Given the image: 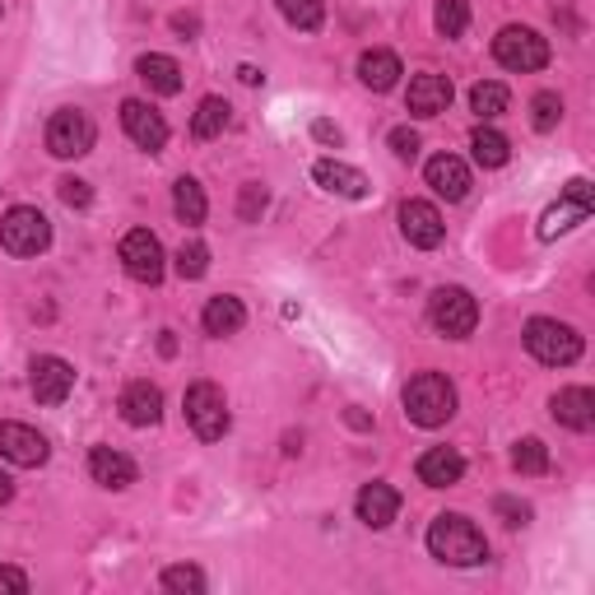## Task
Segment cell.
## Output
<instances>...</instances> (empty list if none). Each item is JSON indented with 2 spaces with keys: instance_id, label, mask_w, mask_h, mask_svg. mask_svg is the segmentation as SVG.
<instances>
[{
  "instance_id": "39",
  "label": "cell",
  "mask_w": 595,
  "mask_h": 595,
  "mask_svg": "<svg viewBox=\"0 0 595 595\" xmlns=\"http://www.w3.org/2000/svg\"><path fill=\"white\" fill-rule=\"evenodd\" d=\"M493 512H498L507 525H525V521H531V507L517 502V498H493Z\"/></svg>"
},
{
  "instance_id": "3",
  "label": "cell",
  "mask_w": 595,
  "mask_h": 595,
  "mask_svg": "<svg viewBox=\"0 0 595 595\" xmlns=\"http://www.w3.org/2000/svg\"><path fill=\"white\" fill-rule=\"evenodd\" d=\"M525 349H531V359H540L544 368H567L582 359V336L577 326H567L559 317H535L525 321Z\"/></svg>"
},
{
  "instance_id": "12",
  "label": "cell",
  "mask_w": 595,
  "mask_h": 595,
  "mask_svg": "<svg viewBox=\"0 0 595 595\" xmlns=\"http://www.w3.org/2000/svg\"><path fill=\"white\" fill-rule=\"evenodd\" d=\"M121 126H126V136L136 140L140 149H149V153H159V149L168 145V121H163V113H153V107L140 103V98H126V103H121Z\"/></svg>"
},
{
  "instance_id": "34",
  "label": "cell",
  "mask_w": 595,
  "mask_h": 595,
  "mask_svg": "<svg viewBox=\"0 0 595 595\" xmlns=\"http://www.w3.org/2000/svg\"><path fill=\"white\" fill-rule=\"evenodd\" d=\"M163 591H191V595H201L205 591V572L201 567H191V563H178V567H163Z\"/></svg>"
},
{
  "instance_id": "33",
  "label": "cell",
  "mask_w": 595,
  "mask_h": 595,
  "mask_svg": "<svg viewBox=\"0 0 595 595\" xmlns=\"http://www.w3.org/2000/svg\"><path fill=\"white\" fill-rule=\"evenodd\" d=\"M205 270H210V247H205V242H182L178 275L182 279H205Z\"/></svg>"
},
{
  "instance_id": "6",
  "label": "cell",
  "mask_w": 595,
  "mask_h": 595,
  "mask_svg": "<svg viewBox=\"0 0 595 595\" xmlns=\"http://www.w3.org/2000/svg\"><path fill=\"white\" fill-rule=\"evenodd\" d=\"M187 424H191V433L201 437V443H219V437L229 433L233 414H229L224 391H219L214 382H195V386H187Z\"/></svg>"
},
{
  "instance_id": "43",
  "label": "cell",
  "mask_w": 595,
  "mask_h": 595,
  "mask_svg": "<svg viewBox=\"0 0 595 595\" xmlns=\"http://www.w3.org/2000/svg\"><path fill=\"white\" fill-rule=\"evenodd\" d=\"M172 29H178V33H195V19L191 14H178V19H172Z\"/></svg>"
},
{
  "instance_id": "9",
  "label": "cell",
  "mask_w": 595,
  "mask_h": 595,
  "mask_svg": "<svg viewBox=\"0 0 595 595\" xmlns=\"http://www.w3.org/2000/svg\"><path fill=\"white\" fill-rule=\"evenodd\" d=\"M121 266L136 284H159L163 279V242L153 237L149 229H136L121 237Z\"/></svg>"
},
{
  "instance_id": "22",
  "label": "cell",
  "mask_w": 595,
  "mask_h": 595,
  "mask_svg": "<svg viewBox=\"0 0 595 595\" xmlns=\"http://www.w3.org/2000/svg\"><path fill=\"white\" fill-rule=\"evenodd\" d=\"M136 75L149 84V94H163V98L182 94V65L172 61V56H163V52L140 56V61H136Z\"/></svg>"
},
{
  "instance_id": "36",
  "label": "cell",
  "mask_w": 595,
  "mask_h": 595,
  "mask_svg": "<svg viewBox=\"0 0 595 595\" xmlns=\"http://www.w3.org/2000/svg\"><path fill=\"white\" fill-rule=\"evenodd\" d=\"M261 210H266V187H261V182H247V187H242V201H237L242 224H256Z\"/></svg>"
},
{
  "instance_id": "15",
  "label": "cell",
  "mask_w": 595,
  "mask_h": 595,
  "mask_svg": "<svg viewBox=\"0 0 595 595\" xmlns=\"http://www.w3.org/2000/svg\"><path fill=\"white\" fill-rule=\"evenodd\" d=\"M405 107L414 117H443L451 107V79L447 75H414L410 94H405Z\"/></svg>"
},
{
  "instance_id": "2",
  "label": "cell",
  "mask_w": 595,
  "mask_h": 595,
  "mask_svg": "<svg viewBox=\"0 0 595 595\" xmlns=\"http://www.w3.org/2000/svg\"><path fill=\"white\" fill-rule=\"evenodd\" d=\"M405 414L418 428H443L456 414V386L443 378V372H418L405 386Z\"/></svg>"
},
{
  "instance_id": "37",
  "label": "cell",
  "mask_w": 595,
  "mask_h": 595,
  "mask_svg": "<svg viewBox=\"0 0 595 595\" xmlns=\"http://www.w3.org/2000/svg\"><path fill=\"white\" fill-rule=\"evenodd\" d=\"M391 153H395V159H405V163L418 159V136H414L410 126H395L391 130Z\"/></svg>"
},
{
  "instance_id": "16",
  "label": "cell",
  "mask_w": 595,
  "mask_h": 595,
  "mask_svg": "<svg viewBox=\"0 0 595 595\" xmlns=\"http://www.w3.org/2000/svg\"><path fill=\"white\" fill-rule=\"evenodd\" d=\"M414 470H418V484H428V489H451V484H460V475H466V456L456 447H428L418 456Z\"/></svg>"
},
{
  "instance_id": "20",
  "label": "cell",
  "mask_w": 595,
  "mask_h": 595,
  "mask_svg": "<svg viewBox=\"0 0 595 595\" xmlns=\"http://www.w3.org/2000/svg\"><path fill=\"white\" fill-rule=\"evenodd\" d=\"M89 475H94V484H103V489H130L136 484V460H130L126 451H117V447H94L89 451Z\"/></svg>"
},
{
  "instance_id": "1",
  "label": "cell",
  "mask_w": 595,
  "mask_h": 595,
  "mask_svg": "<svg viewBox=\"0 0 595 595\" xmlns=\"http://www.w3.org/2000/svg\"><path fill=\"white\" fill-rule=\"evenodd\" d=\"M428 554L447 567H479L484 559H489V540H484V531L470 517L443 512L428 525Z\"/></svg>"
},
{
  "instance_id": "24",
  "label": "cell",
  "mask_w": 595,
  "mask_h": 595,
  "mask_svg": "<svg viewBox=\"0 0 595 595\" xmlns=\"http://www.w3.org/2000/svg\"><path fill=\"white\" fill-rule=\"evenodd\" d=\"M401 56L395 52H363L359 56V79L368 84L372 94H386V89H395L401 84Z\"/></svg>"
},
{
  "instance_id": "38",
  "label": "cell",
  "mask_w": 595,
  "mask_h": 595,
  "mask_svg": "<svg viewBox=\"0 0 595 595\" xmlns=\"http://www.w3.org/2000/svg\"><path fill=\"white\" fill-rule=\"evenodd\" d=\"M61 201L71 205V210H84V205L94 201V191H89V182H79V178H65V182H61Z\"/></svg>"
},
{
  "instance_id": "17",
  "label": "cell",
  "mask_w": 595,
  "mask_h": 595,
  "mask_svg": "<svg viewBox=\"0 0 595 595\" xmlns=\"http://www.w3.org/2000/svg\"><path fill=\"white\" fill-rule=\"evenodd\" d=\"M549 410H554V418L563 428H572V433H591L595 428V395H591V386H563L554 401H549Z\"/></svg>"
},
{
  "instance_id": "4",
  "label": "cell",
  "mask_w": 595,
  "mask_h": 595,
  "mask_svg": "<svg viewBox=\"0 0 595 595\" xmlns=\"http://www.w3.org/2000/svg\"><path fill=\"white\" fill-rule=\"evenodd\" d=\"M493 56H498L502 71H517V75L544 71L549 65V38H540L535 29H525V24H507L493 38Z\"/></svg>"
},
{
  "instance_id": "35",
  "label": "cell",
  "mask_w": 595,
  "mask_h": 595,
  "mask_svg": "<svg viewBox=\"0 0 595 595\" xmlns=\"http://www.w3.org/2000/svg\"><path fill=\"white\" fill-rule=\"evenodd\" d=\"M559 121H563V98L559 94H535L531 98V126L544 136V130H554Z\"/></svg>"
},
{
  "instance_id": "31",
  "label": "cell",
  "mask_w": 595,
  "mask_h": 595,
  "mask_svg": "<svg viewBox=\"0 0 595 595\" xmlns=\"http://www.w3.org/2000/svg\"><path fill=\"white\" fill-rule=\"evenodd\" d=\"M433 24H437V33H443V38H460L470 29V0H437Z\"/></svg>"
},
{
  "instance_id": "26",
  "label": "cell",
  "mask_w": 595,
  "mask_h": 595,
  "mask_svg": "<svg viewBox=\"0 0 595 595\" xmlns=\"http://www.w3.org/2000/svg\"><path fill=\"white\" fill-rule=\"evenodd\" d=\"M172 210H178V219L182 224H205V210H210V201H205V187L195 182V178H178V187H172Z\"/></svg>"
},
{
  "instance_id": "30",
  "label": "cell",
  "mask_w": 595,
  "mask_h": 595,
  "mask_svg": "<svg viewBox=\"0 0 595 595\" xmlns=\"http://www.w3.org/2000/svg\"><path fill=\"white\" fill-rule=\"evenodd\" d=\"M275 6H279V14L289 19L298 33L321 29V19H326V0H275Z\"/></svg>"
},
{
  "instance_id": "32",
  "label": "cell",
  "mask_w": 595,
  "mask_h": 595,
  "mask_svg": "<svg viewBox=\"0 0 595 595\" xmlns=\"http://www.w3.org/2000/svg\"><path fill=\"white\" fill-rule=\"evenodd\" d=\"M512 466L521 475H544L549 470V447L540 443V437H521V443L512 447Z\"/></svg>"
},
{
  "instance_id": "42",
  "label": "cell",
  "mask_w": 595,
  "mask_h": 595,
  "mask_svg": "<svg viewBox=\"0 0 595 595\" xmlns=\"http://www.w3.org/2000/svg\"><path fill=\"white\" fill-rule=\"evenodd\" d=\"M237 79H242V84H252V89H256V84H261V79H266V75H261V71H256V65H237Z\"/></svg>"
},
{
  "instance_id": "25",
  "label": "cell",
  "mask_w": 595,
  "mask_h": 595,
  "mask_svg": "<svg viewBox=\"0 0 595 595\" xmlns=\"http://www.w3.org/2000/svg\"><path fill=\"white\" fill-rule=\"evenodd\" d=\"M591 210H595V205H586V201H572V195H563V201H559L554 210H544V219H540V237H544V242H554L559 233L577 229L582 219H591Z\"/></svg>"
},
{
  "instance_id": "19",
  "label": "cell",
  "mask_w": 595,
  "mask_h": 595,
  "mask_svg": "<svg viewBox=\"0 0 595 595\" xmlns=\"http://www.w3.org/2000/svg\"><path fill=\"white\" fill-rule=\"evenodd\" d=\"M159 414H163V391L153 386V382H130L121 391V418H126L130 428L159 424Z\"/></svg>"
},
{
  "instance_id": "40",
  "label": "cell",
  "mask_w": 595,
  "mask_h": 595,
  "mask_svg": "<svg viewBox=\"0 0 595 595\" xmlns=\"http://www.w3.org/2000/svg\"><path fill=\"white\" fill-rule=\"evenodd\" d=\"M0 591L24 595V591H29V572H19V567H0Z\"/></svg>"
},
{
  "instance_id": "18",
  "label": "cell",
  "mask_w": 595,
  "mask_h": 595,
  "mask_svg": "<svg viewBox=\"0 0 595 595\" xmlns=\"http://www.w3.org/2000/svg\"><path fill=\"white\" fill-rule=\"evenodd\" d=\"M424 178H428V187L437 195H443V201H466V195H470V168L460 163L456 153H437V159H428Z\"/></svg>"
},
{
  "instance_id": "14",
  "label": "cell",
  "mask_w": 595,
  "mask_h": 595,
  "mask_svg": "<svg viewBox=\"0 0 595 595\" xmlns=\"http://www.w3.org/2000/svg\"><path fill=\"white\" fill-rule=\"evenodd\" d=\"M354 512L363 525H372V531H386V525L401 517V493L391 489V484H363L359 498H354Z\"/></svg>"
},
{
  "instance_id": "41",
  "label": "cell",
  "mask_w": 595,
  "mask_h": 595,
  "mask_svg": "<svg viewBox=\"0 0 595 595\" xmlns=\"http://www.w3.org/2000/svg\"><path fill=\"white\" fill-rule=\"evenodd\" d=\"M312 136H317V140H326V145H340V130L330 126V121H317V126H312Z\"/></svg>"
},
{
  "instance_id": "28",
  "label": "cell",
  "mask_w": 595,
  "mask_h": 595,
  "mask_svg": "<svg viewBox=\"0 0 595 595\" xmlns=\"http://www.w3.org/2000/svg\"><path fill=\"white\" fill-rule=\"evenodd\" d=\"M233 121V107L224 98H205L201 107H195V117H191V136L195 140H214V136H224Z\"/></svg>"
},
{
  "instance_id": "44",
  "label": "cell",
  "mask_w": 595,
  "mask_h": 595,
  "mask_svg": "<svg viewBox=\"0 0 595 595\" xmlns=\"http://www.w3.org/2000/svg\"><path fill=\"white\" fill-rule=\"evenodd\" d=\"M10 498H14V484H10L6 470H0V502H10Z\"/></svg>"
},
{
  "instance_id": "29",
  "label": "cell",
  "mask_w": 595,
  "mask_h": 595,
  "mask_svg": "<svg viewBox=\"0 0 595 595\" xmlns=\"http://www.w3.org/2000/svg\"><path fill=\"white\" fill-rule=\"evenodd\" d=\"M470 107H475L479 121H493V117H502L507 107H512V94H507V84L484 79V84H475V89H470Z\"/></svg>"
},
{
  "instance_id": "21",
  "label": "cell",
  "mask_w": 595,
  "mask_h": 595,
  "mask_svg": "<svg viewBox=\"0 0 595 595\" xmlns=\"http://www.w3.org/2000/svg\"><path fill=\"white\" fill-rule=\"evenodd\" d=\"M312 178L317 187H326L330 195H344V201H363L368 195V178L359 168H349V163H336V159H317L312 163Z\"/></svg>"
},
{
  "instance_id": "5",
  "label": "cell",
  "mask_w": 595,
  "mask_h": 595,
  "mask_svg": "<svg viewBox=\"0 0 595 595\" xmlns=\"http://www.w3.org/2000/svg\"><path fill=\"white\" fill-rule=\"evenodd\" d=\"M0 247L10 256H38L52 247V224L47 214L33 205H14L6 219H0Z\"/></svg>"
},
{
  "instance_id": "8",
  "label": "cell",
  "mask_w": 595,
  "mask_h": 595,
  "mask_svg": "<svg viewBox=\"0 0 595 595\" xmlns=\"http://www.w3.org/2000/svg\"><path fill=\"white\" fill-rule=\"evenodd\" d=\"M98 130H94V117L79 113V107H61V113L47 121V149L56 159H84L94 149Z\"/></svg>"
},
{
  "instance_id": "7",
  "label": "cell",
  "mask_w": 595,
  "mask_h": 595,
  "mask_svg": "<svg viewBox=\"0 0 595 595\" xmlns=\"http://www.w3.org/2000/svg\"><path fill=\"white\" fill-rule=\"evenodd\" d=\"M428 321L443 330L447 340H466V336H475V326H479V302L470 298V289H437L433 298H428Z\"/></svg>"
},
{
  "instance_id": "11",
  "label": "cell",
  "mask_w": 595,
  "mask_h": 595,
  "mask_svg": "<svg viewBox=\"0 0 595 595\" xmlns=\"http://www.w3.org/2000/svg\"><path fill=\"white\" fill-rule=\"evenodd\" d=\"M401 233H405L410 247L433 252V247H443L447 224H443V214H437V205H428V201H405V205H401Z\"/></svg>"
},
{
  "instance_id": "10",
  "label": "cell",
  "mask_w": 595,
  "mask_h": 595,
  "mask_svg": "<svg viewBox=\"0 0 595 595\" xmlns=\"http://www.w3.org/2000/svg\"><path fill=\"white\" fill-rule=\"evenodd\" d=\"M0 456H6L10 466L33 470V466H42V460L52 456V447H47V437H42L38 428L6 418V424H0Z\"/></svg>"
},
{
  "instance_id": "23",
  "label": "cell",
  "mask_w": 595,
  "mask_h": 595,
  "mask_svg": "<svg viewBox=\"0 0 595 595\" xmlns=\"http://www.w3.org/2000/svg\"><path fill=\"white\" fill-rule=\"evenodd\" d=\"M201 321H205L210 336L224 340V336H237V330L247 326V307H242V298H233V294H219V298L205 302Z\"/></svg>"
},
{
  "instance_id": "27",
  "label": "cell",
  "mask_w": 595,
  "mask_h": 595,
  "mask_svg": "<svg viewBox=\"0 0 595 595\" xmlns=\"http://www.w3.org/2000/svg\"><path fill=\"white\" fill-rule=\"evenodd\" d=\"M470 149H475L479 168H502L507 159H512V140H507L502 130H493V126H479L470 136Z\"/></svg>"
},
{
  "instance_id": "13",
  "label": "cell",
  "mask_w": 595,
  "mask_h": 595,
  "mask_svg": "<svg viewBox=\"0 0 595 595\" xmlns=\"http://www.w3.org/2000/svg\"><path fill=\"white\" fill-rule=\"evenodd\" d=\"M71 391H75V368L71 363L56 359V354L33 359V395H38V405H61Z\"/></svg>"
}]
</instances>
